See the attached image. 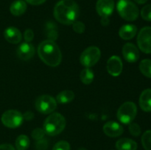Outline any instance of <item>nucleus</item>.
Returning a JSON list of instances; mask_svg holds the SVG:
<instances>
[{"label":"nucleus","mask_w":151,"mask_h":150,"mask_svg":"<svg viewBox=\"0 0 151 150\" xmlns=\"http://www.w3.org/2000/svg\"><path fill=\"white\" fill-rule=\"evenodd\" d=\"M48 147L47 141L44 139H41L38 141L36 144V149L38 150H46Z\"/></svg>","instance_id":"obj_31"},{"label":"nucleus","mask_w":151,"mask_h":150,"mask_svg":"<svg viewBox=\"0 0 151 150\" xmlns=\"http://www.w3.org/2000/svg\"><path fill=\"white\" fill-rule=\"evenodd\" d=\"M139 105L145 112H151V89L148 88L143 91L139 97Z\"/></svg>","instance_id":"obj_16"},{"label":"nucleus","mask_w":151,"mask_h":150,"mask_svg":"<svg viewBox=\"0 0 151 150\" xmlns=\"http://www.w3.org/2000/svg\"><path fill=\"white\" fill-rule=\"evenodd\" d=\"M103 132L108 136L115 138L123 133V128L117 122L109 121L103 126Z\"/></svg>","instance_id":"obj_14"},{"label":"nucleus","mask_w":151,"mask_h":150,"mask_svg":"<svg viewBox=\"0 0 151 150\" xmlns=\"http://www.w3.org/2000/svg\"><path fill=\"white\" fill-rule=\"evenodd\" d=\"M29 146V139L27 135H21L16 138V147L17 150H27Z\"/></svg>","instance_id":"obj_21"},{"label":"nucleus","mask_w":151,"mask_h":150,"mask_svg":"<svg viewBox=\"0 0 151 150\" xmlns=\"http://www.w3.org/2000/svg\"><path fill=\"white\" fill-rule=\"evenodd\" d=\"M38 54L44 63L52 67L58 66L61 62V51L58 46L52 40H46L39 44Z\"/></svg>","instance_id":"obj_2"},{"label":"nucleus","mask_w":151,"mask_h":150,"mask_svg":"<svg viewBox=\"0 0 151 150\" xmlns=\"http://www.w3.org/2000/svg\"><path fill=\"white\" fill-rule=\"evenodd\" d=\"M141 16L144 20L151 21V4H147L142 9Z\"/></svg>","instance_id":"obj_25"},{"label":"nucleus","mask_w":151,"mask_h":150,"mask_svg":"<svg viewBox=\"0 0 151 150\" xmlns=\"http://www.w3.org/2000/svg\"><path fill=\"white\" fill-rule=\"evenodd\" d=\"M122 60L118 56H112L109 59L107 62V70L111 75L117 76L122 73Z\"/></svg>","instance_id":"obj_12"},{"label":"nucleus","mask_w":151,"mask_h":150,"mask_svg":"<svg viewBox=\"0 0 151 150\" xmlns=\"http://www.w3.org/2000/svg\"><path fill=\"white\" fill-rule=\"evenodd\" d=\"M114 9V0H97L96 10L102 19H109Z\"/></svg>","instance_id":"obj_10"},{"label":"nucleus","mask_w":151,"mask_h":150,"mask_svg":"<svg viewBox=\"0 0 151 150\" xmlns=\"http://www.w3.org/2000/svg\"><path fill=\"white\" fill-rule=\"evenodd\" d=\"M74 98H75V94L73 91L66 90V91H61L56 96V101L60 104H66L72 101Z\"/></svg>","instance_id":"obj_20"},{"label":"nucleus","mask_w":151,"mask_h":150,"mask_svg":"<svg viewBox=\"0 0 151 150\" xmlns=\"http://www.w3.org/2000/svg\"><path fill=\"white\" fill-rule=\"evenodd\" d=\"M79 150H86V149H83V148H81V149H80Z\"/></svg>","instance_id":"obj_36"},{"label":"nucleus","mask_w":151,"mask_h":150,"mask_svg":"<svg viewBox=\"0 0 151 150\" xmlns=\"http://www.w3.org/2000/svg\"><path fill=\"white\" fill-rule=\"evenodd\" d=\"M66 126V119L61 114L58 113L50 115L44 123V130L46 134L55 136L60 134Z\"/></svg>","instance_id":"obj_3"},{"label":"nucleus","mask_w":151,"mask_h":150,"mask_svg":"<svg viewBox=\"0 0 151 150\" xmlns=\"http://www.w3.org/2000/svg\"><path fill=\"white\" fill-rule=\"evenodd\" d=\"M23 116L16 110H8L4 112L1 118V122L5 126L15 129L20 126L23 121Z\"/></svg>","instance_id":"obj_8"},{"label":"nucleus","mask_w":151,"mask_h":150,"mask_svg":"<svg viewBox=\"0 0 151 150\" xmlns=\"http://www.w3.org/2000/svg\"><path fill=\"white\" fill-rule=\"evenodd\" d=\"M137 44L142 51L151 54V26L143 27L137 37Z\"/></svg>","instance_id":"obj_9"},{"label":"nucleus","mask_w":151,"mask_h":150,"mask_svg":"<svg viewBox=\"0 0 151 150\" xmlns=\"http://www.w3.org/2000/svg\"><path fill=\"white\" fill-rule=\"evenodd\" d=\"M137 114V105L134 102L127 101L122 104L118 110L117 118L122 124H128L134 121Z\"/></svg>","instance_id":"obj_5"},{"label":"nucleus","mask_w":151,"mask_h":150,"mask_svg":"<svg viewBox=\"0 0 151 150\" xmlns=\"http://www.w3.org/2000/svg\"><path fill=\"white\" fill-rule=\"evenodd\" d=\"M130 133L134 136H139L141 134V128L139 126V124L136 123H132L129 126Z\"/></svg>","instance_id":"obj_28"},{"label":"nucleus","mask_w":151,"mask_h":150,"mask_svg":"<svg viewBox=\"0 0 151 150\" xmlns=\"http://www.w3.org/2000/svg\"><path fill=\"white\" fill-rule=\"evenodd\" d=\"M27 3L32 5H40L46 1V0H25Z\"/></svg>","instance_id":"obj_32"},{"label":"nucleus","mask_w":151,"mask_h":150,"mask_svg":"<svg viewBox=\"0 0 151 150\" xmlns=\"http://www.w3.org/2000/svg\"><path fill=\"white\" fill-rule=\"evenodd\" d=\"M27 10V3L24 0H16L11 4L10 11L13 16H19L25 13Z\"/></svg>","instance_id":"obj_19"},{"label":"nucleus","mask_w":151,"mask_h":150,"mask_svg":"<svg viewBox=\"0 0 151 150\" xmlns=\"http://www.w3.org/2000/svg\"><path fill=\"white\" fill-rule=\"evenodd\" d=\"M52 150H70V144L66 141H60L55 144Z\"/></svg>","instance_id":"obj_26"},{"label":"nucleus","mask_w":151,"mask_h":150,"mask_svg":"<svg viewBox=\"0 0 151 150\" xmlns=\"http://www.w3.org/2000/svg\"><path fill=\"white\" fill-rule=\"evenodd\" d=\"M116 148L117 150H137V144L130 138H121L116 141Z\"/></svg>","instance_id":"obj_18"},{"label":"nucleus","mask_w":151,"mask_h":150,"mask_svg":"<svg viewBox=\"0 0 151 150\" xmlns=\"http://www.w3.org/2000/svg\"><path fill=\"white\" fill-rule=\"evenodd\" d=\"M35 107L36 110L43 114H49L54 111L57 107V101L52 96L42 95L35 100Z\"/></svg>","instance_id":"obj_6"},{"label":"nucleus","mask_w":151,"mask_h":150,"mask_svg":"<svg viewBox=\"0 0 151 150\" xmlns=\"http://www.w3.org/2000/svg\"><path fill=\"white\" fill-rule=\"evenodd\" d=\"M0 150H16L14 147L10 144H4L0 145Z\"/></svg>","instance_id":"obj_33"},{"label":"nucleus","mask_w":151,"mask_h":150,"mask_svg":"<svg viewBox=\"0 0 151 150\" xmlns=\"http://www.w3.org/2000/svg\"><path fill=\"white\" fill-rule=\"evenodd\" d=\"M45 132H44V129H41V128H36L34 129L32 132V137L36 141H39V140L43 139L44 135H45Z\"/></svg>","instance_id":"obj_27"},{"label":"nucleus","mask_w":151,"mask_h":150,"mask_svg":"<svg viewBox=\"0 0 151 150\" xmlns=\"http://www.w3.org/2000/svg\"><path fill=\"white\" fill-rule=\"evenodd\" d=\"M35 54V47L30 43L25 42L21 44L17 49V55L21 60H28Z\"/></svg>","instance_id":"obj_13"},{"label":"nucleus","mask_w":151,"mask_h":150,"mask_svg":"<svg viewBox=\"0 0 151 150\" xmlns=\"http://www.w3.org/2000/svg\"><path fill=\"white\" fill-rule=\"evenodd\" d=\"M79 13V7L73 0H60L55 6V18L63 24H72L76 21Z\"/></svg>","instance_id":"obj_1"},{"label":"nucleus","mask_w":151,"mask_h":150,"mask_svg":"<svg viewBox=\"0 0 151 150\" xmlns=\"http://www.w3.org/2000/svg\"><path fill=\"white\" fill-rule=\"evenodd\" d=\"M24 39L26 41V42L29 43L30 41H32L34 38V32H32V29H27L24 32Z\"/></svg>","instance_id":"obj_30"},{"label":"nucleus","mask_w":151,"mask_h":150,"mask_svg":"<svg viewBox=\"0 0 151 150\" xmlns=\"http://www.w3.org/2000/svg\"><path fill=\"white\" fill-rule=\"evenodd\" d=\"M142 144L145 150H151V130H147L142 136Z\"/></svg>","instance_id":"obj_24"},{"label":"nucleus","mask_w":151,"mask_h":150,"mask_svg":"<svg viewBox=\"0 0 151 150\" xmlns=\"http://www.w3.org/2000/svg\"><path fill=\"white\" fill-rule=\"evenodd\" d=\"M122 54L128 63H135L139 58V51L137 47L131 43L125 44L122 47Z\"/></svg>","instance_id":"obj_11"},{"label":"nucleus","mask_w":151,"mask_h":150,"mask_svg":"<svg viewBox=\"0 0 151 150\" xmlns=\"http://www.w3.org/2000/svg\"><path fill=\"white\" fill-rule=\"evenodd\" d=\"M29 116L33 118V115H32V113H31V112H27V113L23 116V118H25L27 120H30L31 118L29 117Z\"/></svg>","instance_id":"obj_34"},{"label":"nucleus","mask_w":151,"mask_h":150,"mask_svg":"<svg viewBox=\"0 0 151 150\" xmlns=\"http://www.w3.org/2000/svg\"><path fill=\"white\" fill-rule=\"evenodd\" d=\"M139 70L143 75L151 78V60L145 59L139 64Z\"/></svg>","instance_id":"obj_23"},{"label":"nucleus","mask_w":151,"mask_h":150,"mask_svg":"<svg viewBox=\"0 0 151 150\" xmlns=\"http://www.w3.org/2000/svg\"><path fill=\"white\" fill-rule=\"evenodd\" d=\"M100 55V49L97 46H89L83 51L80 57V62L85 67H91L99 61Z\"/></svg>","instance_id":"obj_7"},{"label":"nucleus","mask_w":151,"mask_h":150,"mask_svg":"<svg viewBox=\"0 0 151 150\" xmlns=\"http://www.w3.org/2000/svg\"><path fill=\"white\" fill-rule=\"evenodd\" d=\"M73 30L78 34H81L85 31V25L81 21H75L72 24Z\"/></svg>","instance_id":"obj_29"},{"label":"nucleus","mask_w":151,"mask_h":150,"mask_svg":"<svg viewBox=\"0 0 151 150\" xmlns=\"http://www.w3.org/2000/svg\"><path fill=\"white\" fill-rule=\"evenodd\" d=\"M116 8L119 16L128 21H135L139 14V8L131 0H119Z\"/></svg>","instance_id":"obj_4"},{"label":"nucleus","mask_w":151,"mask_h":150,"mask_svg":"<svg viewBox=\"0 0 151 150\" xmlns=\"http://www.w3.org/2000/svg\"><path fill=\"white\" fill-rule=\"evenodd\" d=\"M137 32V27L134 24H125L120 28L119 35L123 40L132 39L136 35Z\"/></svg>","instance_id":"obj_17"},{"label":"nucleus","mask_w":151,"mask_h":150,"mask_svg":"<svg viewBox=\"0 0 151 150\" xmlns=\"http://www.w3.org/2000/svg\"><path fill=\"white\" fill-rule=\"evenodd\" d=\"M134 1H135L137 3H138V4H145V2H147V0H134Z\"/></svg>","instance_id":"obj_35"},{"label":"nucleus","mask_w":151,"mask_h":150,"mask_svg":"<svg viewBox=\"0 0 151 150\" xmlns=\"http://www.w3.org/2000/svg\"><path fill=\"white\" fill-rule=\"evenodd\" d=\"M93 79H94V72L89 68H86L81 71V80L83 83L88 85L92 82Z\"/></svg>","instance_id":"obj_22"},{"label":"nucleus","mask_w":151,"mask_h":150,"mask_svg":"<svg viewBox=\"0 0 151 150\" xmlns=\"http://www.w3.org/2000/svg\"><path fill=\"white\" fill-rule=\"evenodd\" d=\"M4 38L7 42L13 44H19L22 41V35L19 29L14 26H9L4 32Z\"/></svg>","instance_id":"obj_15"}]
</instances>
